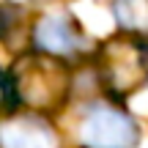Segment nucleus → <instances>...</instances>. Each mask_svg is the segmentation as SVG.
<instances>
[{
  "instance_id": "4",
  "label": "nucleus",
  "mask_w": 148,
  "mask_h": 148,
  "mask_svg": "<svg viewBox=\"0 0 148 148\" xmlns=\"http://www.w3.org/2000/svg\"><path fill=\"white\" fill-rule=\"evenodd\" d=\"M30 49L63 63H74L88 52V36L71 11L52 8L38 14L30 25Z\"/></svg>"
},
{
  "instance_id": "3",
  "label": "nucleus",
  "mask_w": 148,
  "mask_h": 148,
  "mask_svg": "<svg viewBox=\"0 0 148 148\" xmlns=\"http://www.w3.org/2000/svg\"><path fill=\"white\" fill-rule=\"evenodd\" d=\"M96 74L110 99L123 101L148 85L145 41L137 36H115L96 49Z\"/></svg>"
},
{
  "instance_id": "9",
  "label": "nucleus",
  "mask_w": 148,
  "mask_h": 148,
  "mask_svg": "<svg viewBox=\"0 0 148 148\" xmlns=\"http://www.w3.org/2000/svg\"><path fill=\"white\" fill-rule=\"evenodd\" d=\"M145 55H148V41H145Z\"/></svg>"
},
{
  "instance_id": "2",
  "label": "nucleus",
  "mask_w": 148,
  "mask_h": 148,
  "mask_svg": "<svg viewBox=\"0 0 148 148\" xmlns=\"http://www.w3.org/2000/svg\"><path fill=\"white\" fill-rule=\"evenodd\" d=\"M74 140L77 148H137L140 123L121 101L99 96L79 107Z\"/></svg>"
},
{
  "instance_id": "6",
  "label": "nucleus",
  "mask_w": 148,
  "mask_h": 148,
  "mask_svg": "<svg viewBox=\"0 0 148 148\" xmlns=\"http://www.w3.org/2000/svg\"><path fill=\"white\" fill-rule=\"evenodd\" d=\"M110 14L126 36L148 41V0H110Z\"/></svg>"
},
{
  "instance_id": "5",
  "label": "nucleus",
  "mask_w": 148,
  "mask_h": 148,
  "mask_svg": "<svg viewBox=\"0 0 148 148\" xmlns=\"http://www.w3.org/2000/svg\"><path fill=\"white\" fill-rule=\"evenodd\" d=\"M0 148H63V140L52 118L16 110L0 118Z\"/></svg>"
},
{
  "instance_id": "1",
  "label": "nucleus",
  "mask_w": 148,
  "mask_h": 148,
  "mask_svg": "<svg viewBox=\"0 0 148 148\" xmlns=\"http://www.w3.org/2000/svg\"><path fill=\"white\" fill-rule=\"evenodd\" d=\"M8 77L14 82L19 110L41 112L47 118L55 110H60L71 93L69 63L55 60L41 52H33V49L16 60V66L8 71Z\"/></svg>"
},
{
  "instance_id": "8",
  "label": "nucleus",
  "mask_w": 148,
  "mask_h": 148,
  "mask_svg": "<svg viewBox=\"0 0 148 148\" xmlns=\"http://www.w3.org/2000/svg\"><path fill=\"white\" fill-rule=\"evenodd\" d=\"M5 27H8V19H5V5H0V36H3Z\"/></svg>"
},
{
  "instance_id": "7",
  "label": "nucleus",
  "mask_w": 148,
  "mask_h": 148,
  "mask_svg": "<svg viewBox=\"0 0 148 148\" xmlns=\"http://www.w3.org/2000/svg\"><path fill=\"white\" fill-rule=\"evenodd\" d=\"M19 110L16 104V93H14V82H11L8 71H0V118L11 115Z\"/></svg>"
}]
</instances>
